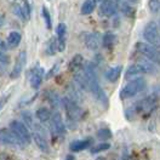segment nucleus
Here are the masks:
<instances>
[{"label": "nucleus", "mask_w": 160, "mask_h": 160, "mask_svg": "<svg viewBox=\"0 0 160 160\" xmlns=\"http://www.w3.org/2000/svg\"><path fill=\"white\" fill-rule=\"evenodd\" d=\"M84 72L88 79V84H89V90L93 93V96L97 100L102 102V103H107V95L103 91V89L101 88L100 81L97 78V73L95 70V67L91 62H86L84 66Z\"/></svg>", "instance_id": "1"}, {"label": "nucleus", "mask_w": 160, "mask_h": 160, "mask_svg": "<svg viewBox=\"0 0 160 160\" xmlns=\"http://www.w3.org/2000/svg\"><path fill=\"white\" fill-rule=\"evenodd\" d=\"M62 103H63V108L66 110V114H67V126L70 128L72 130L75 129L78 125L77 122L84 118V110L80 107L78 103L70 101L68 97H64L62 98Z\"/></svg>", "instance_id": "2"}, {"label": "nucleus", "mask_w": 160, "mask_h": 160, "mask_svg": "<svg viewBox=\"0 0 160 160\" xmlns=\"http://www.w3.org/2000/svg\"><path fill=\"white\" fill-rule=\"evenodd\" d=\"M147 81L144 78H136V79L129 81L120 91V98L121 100H126V98H131L136 95H138L141 91L146 89Z\"/></svg>", "instance_id": "3"}, {"label": "nucleus", "mask_w": 160, "mask_h": 160, "mask_svg": "<svg viewBox=\"0 0 160 160\" xmlns=\"http://www.w3.org/2000/svg\"><path fill=\"white\" fill-rule=\"evenodd\" d=\"M157 104H158V96L157 95H149L146 98H143V100H141L140 102L136 103L133 112L137 113V114H141L142 117H148L155 110Z\"/></svg>", "instance_id": "4"}, {"label": "nucleus", "mask_w": 160, "mask_h": 160, "mask_svg": "<svg viewBox=\"0 0 160 160\" xmlns=\"http://www.w3.org/2000/svg\"><path fill=\"white\" fill-rule=\"evenodd\" d=\"M30 130H32V138L34 140L37 147L41 152L48 153L49 152V143H48V138H46V130L40 124H35V122L33 124Z\"/></svg>", "instance_id": "5"}, {"label": "nucleus", "mask_w": 160, "mask_h": 160, "mask_svg": "<svg viewBox=\"0 0 160 160\" xmlns=\"http://www.w3.org/2000/svg\"><path fill=\"white\" fill-rule=\"evenodd\" d=\"M143 38L148 44L155 46V48H160L159 27H158L157 22L150 21L146 24V27L143 29Z\"/></svg>", "instance_id": "6"}, {"label": "nucleus", "mask_w": 160, "mask_h": 160, "mask_svg": "<svg viewBox=\"0 0 160 160\" xmlns=\"http://www.w3.org/2000/svg\"><path fill=\"white\" fill-rule=\"evenodd\" d=\"M10 129L20 138L21 142H23L24 144H29L32 141V132L24 122L18 120H12L10 122Z\"/></svg>", "instance_id": "7"}, {"label": "nucleus", "mask_w": 160, "mask_h": 160, "mask_svg": "<svg viewBox=\"0 0 160 160\" xmlns=\"http://www.w3.org/2000/svg\"><path fill=\"white\" fill-rule=\"evenodd\" d=\"M136 49L147 60L152 61L153 63L160 66V51L155 46L150 45L148 42H137L136 44Z\"/></svg>", "instance_id": "8"}, {"label": "nucleus", "mask_w": 160, "mask_h": 160, "mask_svg": "<svg viewBox=\"0 0 160 160\" xmlns=\"http://www.w3.org/2000/svg\"><path fill=\"white\" fill-rule=\"evenodd\" d=\"M0 144L8 146V147H13V148H23L26 144L21 142L20 138L12 132L11 129L2 128L0 129Z\"/></svg>", "instance_id": "9"}, {"label": "nucleus", "mask_w": 160, "mask_h": 160, "mask_svg": "<svg viewBox=\"0 0 160 160\" xmlns=\"http://www.w3.org/2000/svg\"><path fill=\"white\" fill-rule=\"evenodd\" d=\"M49 128H50L51 133L53 136H64L66 130H67V125L63 122L62 120V115L58 110L52 112V118L51 121L49 122Z\"/></svg>", "instance_id": "10"}, {"label": "nucleus", "mask_w": 160, "mask_h": 160, "mask_svg": "<svg viewBox=\"0 0 160 160\" xmlns=\"http://www.w3.org/2000/svg\"><path fill=\"white\" fill-rule=\"evenodd\" d=\"M42 78H44V69L37 66V67H33L29 70V82L30 86L34 89V90H38L42 82Z\"/></svg>", "instance_id": "11"}, {"label": "nucleus", "mask_w": 160, "mask_h": 160, "mask_svg": "<svg viewBox=\"0 0 160 160\" xmlns=\"http://www.w3.org/2000/svg\"><path fill=\"white\" fill-rule=\"evenodd\" d=\"M24 64H26V51H22L20 55L17 56L16 62H15V66H13V68L11 70V73H10L11 79H16V78L20 77L21 73H22V69H23V67H24Z\"/></svg>", "instance_id": "12"}, {"label": "nucleus", "mask_w": 160, "mask_h": 160, "mask_svg": "<svg viewBox=\"0 0 160 160\" xmlns=\"http://www.w3.org/2000/svg\"><path fill=\"white\" fill-rule=\"evenodd\" d=\"M66 32H67V26L64 23H58L56 27V35H57V45L60 52L64 51L66 48Z\"/></svg>", "instance_id": "13"}, {"label": "nucleus", "mask_w": 160, "mask_h": 160, "mask_svg": "<svg viewBox=\"0 0 160 160\" xmlns=\"http://www.w3.org/2000/svg\"><path fill=\"white\" fill-rule=\"evenodd\" d=\"M45 96H46V100L51 104L52 108H55V110H58L61 107H63V103H62V98L58 96L57 92L52 90H46L45 91Z\"/></svg>", "instance_id": "14"}, {"label": "nucleus", "mask_w": 160, "mask_h": 160, "mask_svg": "<svg viewBox=\"0 0 160 160\" xmlns=\"http://www.w3.org/2000/svg\"><path fill=\"white\" fill-rule=\"evenodd\" d=\"M66 97H68L70 101H73V102H75L78 104H80L82 102V96H81V92H80V88L77 84H72V85L68 86Z\"/></svg>", "instance_id": "15"}, {"label": "nucleus", "mask_w": 160, "mask_h": 160, "mask_svg": "<svg viewBox=\"0 0 160 160\" xmlns=\"http://www.w3.org/2000/svg\"><path fill=\"white\" fill-rule=\"evenodd\" d=\"M92 138L88 137V138H84V140H77L73 141L69 144V149L72 152H81V150L89 148L91 144H92Z\"/></svg>", "instance_id": "16"}, {"label": "nucleus", "mask_w": 160, "mask_h": 160, "mask_svg": "<svg viewBox=\"0 0 160 160\" xmlns=\"http://www.w3.org/2000/svg\"><path fill=\"white\" fill-rule=\"evenodd\" d=\"M117 11V5L114 1L112 0H104L102 4H101L100 8V13L102 16H106V17H110L115 13Z\"/></svg>", "instance_id": "17"}, {"label": "nucleus", "mask_w": 160, "mask_h": 160, "mask_svg": "<svg viewBox=\"0 0 160 160\" xmlns=\"http://www.w3.org/2000/svg\"><path fill=\"white\" fill-rule=\"evenodd\" d=\"M84 66H85V62H84V57L81 55L73 56V58L69 62V69L73 74L84 69Z\"/></svg>", "instance_id": "18"}, {"label": "nucleus", "mask_w": 160, "mask_h": 160, "mask_svg": "<svg viewBox=\"0 0 160 160\" xmlns=\"http://www.w3.org/2000/svg\"><path fill=\"white\" fill-rule=\"evenodd\" d=\"M84 44H85V46H86L89 50H92V51H96L98 49V46H100V44H98V38H97V35L93 34V33H86V34L84 35Z\"/></svg>", "instance_id": "19"}, {"label": "nucleus", "mask_w": 160, "mask_h": 160, "mask_svg": "<svg viewBox=\"0 0 160 160\" xmlns=\"http://www.w3.org/2000/svg\"><path fill=\"white\" fill-rule=\"evenodd\" d=\"M35 117L40 122H42V124L48 122L49 124L51 121V118H52V112L46 107H41L35 112Z\"/></svg>", "instance_id": "20"}, {"label": "nucleus", "mask_w": 160, "mask_h": 160, "mask_svg": "<svg viewBox=\"0 0 160 160\" xmlns=\"http://www.w3.org/2000/svg\"><path fill=\"white\" fill-rule=\"evenodd\" d=\"M122 72V67L121 66H117V67H112L106 72V79L108 80L109 82H115L117 80L119 79V77L121 75Z\"/></svg>", "instance_id": "21"}, {"label": "nucleus", "mask_w": 160, "mask_h": 160, "mask_svg": "<svg viewBox=\"0 0 160 160\" xmlns=\"http://www.w3.org/2000/svg\"><path fill=\"white\" fill-rule=\"evenodd\" d=\"M21 40H22L21 33L16 32V30L10 32L9 35H8V46H9V49H15V48H17L21 44Z\"/></svg>", "instance_id": "22"}, {"label": "nucleus", "mask_w": 160, "mask_h": 160, "mask_svg": "<svg viewBox=\"0 0 160 160\" xmlns=\"http://www.w3.org/2000/svg\"><path fill=\"white\" fill-rule=\"evenodd\" d=\"M142 74H144V72H143L140 64L138 63L137 64H132L125 72V79H131V78H135V77H140Z\"/></svg>", "instance_id": "23"}, {"label": "nucleus", "mask_w": 160, "mask_h": 160, "mask_svg": "<svg viewBox=\"0 0 160 160\" xmlns=\"http://www.w3.org/2000/svg\"><path fill=\"white\" fill-rule=\"evenodd\" d=\"M96 0H85L81 5V15H90L96 9Z\"/></svg>", "instance_id": "24"}, {"label": "nucleus", "mask_w": 160, "mask_h": 160, "mask_svg": "<svg viewBox=\"0 0 160 160\" xmlns=\"http://www.w3.org/2000/svg\"><path fill=\"white\" fill-rule=\"evenodd\" d=\"M115 35L113 34V33H106L104 35H103V45H104V48L106 49H108V50H112L113 48H114V44H115Z\"/></svg>", "instance_id": "25"}, {"label": "nucleus", "mask_w": 160, "mask_h": 160, "mask_svg": "<svg viewBox=\"0 0 160 160\" xmlns=\"http://www.w3.org/2000/svg\"><path fill=\"white\" fill-rule=\"evenodd\" d=\"M58 51V45H57V38H51L49 40V42H48V45H46V52L51 55V56H53V55H56V52Z\"/></svg>", "instance_id": "26"}, {"label": "nucleus", "mask_w": 160, "mask_h": 160, "mask_svg": "<svg viewBox=\"0 0 160 160\" xmlns=\"http://www.w3.org/2000/svg\"><path fill=\"white\" fill-rule=\"evenodd\" d=\"M110 148V144L108 142H102V143H98L96 146H93L90 149L91 154H98L101 152H104V150H108Z\"/></svg>", "instance_id": "27"}, {"label": "nucleus", "mask_w": 160, "mask_h": 160, "mask_svg": "<svg viewBox=\"0 0 160 160\" xmlns=\"http://www.w3.org/2000/svg\"><path fill=\"white\" fill-rule=\"evenodd\" d=\"M41 13H42V17H44V21H45L46 28H48V29H51V28H52V20H51L50 11L48 10V8H46V6H42V9H41Z\"/></svg>", "instance_id": "28"}, {"label": "nucleus", "mask_w": 160, "mask_h": 160, "mask_svg": "<svg viewBox=\"0 0 160 160\" xmlns=\"http://www.w3.org/2000/svg\"><path fill=\"white\" fill-rule=\"evenodd\" d=\"M13 9H12V11H13V13L18 17V18H21V20L23 21H27V16H26V12H24V10L22 9V6L21 5H18V4H15L13 6H12Z\"/></svg>", "instance_id": "29"}, {"label": "nucleus", "mask_w": 160, "mask_h": 160, "mask_svg": "<svg viewBox=\"0 0 160 160\" xmlns=\"http://www.w3.org/2000/svg\"><path fill=\"white\" fill-rule=\"evenodd\" d=\"M22 119H23V122L28 126V129H30L33 126V124L35 122L32 114H30V112H22Z\"/></svg>", "instance_id": "30"}, {"label": "nucleus", "mask_w": 160, "mask_h": 160, "mask_svg": "<svg viewBox=\"0 0 160 160\" xmlns=\"http://www.w3.org/2000/svg\"><path fill=\"white\" fill-rule=\"evenodd\" d=\"M97 137L103 141L109 140V138H112V131L109 129H106V128L100 129V130L97 131Z\"/></svg>", "instance_id": "31"}, {"label": "nucleus", "mask_w": 160, "mask_h": 160, "mask_svg": "<svg viewBox=\"0 0 160 160\" xmlns=\"http://www.w3.org/2000/svg\"><path fill=\"white\" fill-rule=\"evenodd\" d=\"M148 8L152 13H158L160 11V0H148Z\"/></svg>", "instance_id": "32"}, {"label": "nucleus", "mask_w": 160, "mask_h": 160, "mask_svg": "<svg viewBox=\"0 0 160 160\" xmlns=\"http://www.w3.org/2000/svg\"><path fill=\"white\" fill-rule=\"evenodd\" d=\"M10 97H11V91L10 92H5L4 95L0 96V110L4 108V106L8 103V101L10 100Z\"/></svg>", "instance_id": "33"}, {"label": "nucleus", "mask_w": 160, "mask_h": 160, "mask_svg": "<svg viewBox=\"0 0 160 160\" xmlns=\"http://www.w3.org/2000/svg\"><path fill=\"white\" fill-rule=\"evenodd\" d=\"M58 69H60V63H55L53 66H52V68H51L49 72H48V74H46V79H50V78H52L57 72H58Z\"/></svg>", "instance_id": "34"}, {"label": "nucleus", "mask_w": 160, "mask_h": 160, "mask_svg": "<svg viewBox=\"0 0 160 160\" xmlns=\"http://www.w3.org/2000/svg\"><path fill=\"white\" fill-rule=\"evenodd\" d=\"M122 12H124V15H126V16H131L133 10L129 6L128 2H125V4H122Z\"/></svg>", "instance_id": "35"}, {"label": "nucleus", "mask_w": 160, "mask_h": 160, "mask_svg": "<svg viewBox=\"0 0 160 160\" xmlns=\"http://www.w3.org/2000/svg\"><path fill=\"white\" fill-rule=\"evenodd\" d=\"M10 62V58H9V56L5 53V52H2V51H0V63H4V64H8Z\"/></svg>", "instance_id": "36"}, {"label": "nucleus", "mask_w": 160, "mask_h": 160, "mask_svg": "<svg viewBox=\"0 0 160 160\" xmlns=\"http://www.w3.org/2000/svg\"><path fill=\"white\" fill-rule=\"evenodd\" d=\"M24 12H26V16L28 17V20H29V16H30V6L29 4H28V1L27 0H24Z\"/></svg>", "instance_id": "37"}, {"label": "nucleus", "mask_w": 160, "mask_h": 160, "mask_svg": "<svg viewBox=\"0 0 160 160\" xmlns=\"http://www.w3.org/2000/svg\"><path fill=\"white\" fill-rule=\"evenodd\" d=\"M9 49V46H8V44H5L2 40H0V51H2V52H5V51Z\"/></svg>", "instance_id": "38"}, {"label": "nucleus", "mask_w": 160, "mask_h": 160, "mask_svg": "<svg viewBox=\"0 0 160 160\" xmlns=\"http://www.w3.org/2000/svg\"><path fill=\"white\" fill-rule=\"evenodd\" d=\"M4 23H5V18H4V16H0V27H1Z\"/></svg>", "instance_id": "39"}, {"label": "nucleus", "mask_w": 160, "mask_h": 160, "mask_svg": "<svg viewBox=\"0 0 160 160\" xmlns=\"http://www.w3.org/2000/svg\"><path fill=\"white\" fill-rule=\"evenodd\" d=\"M66 160H74V157H73V155H68V157L66 158Z\"/></svg>", "instance_id": "40"}, {"label": "nucleus", "mask_w": 160, "mask_h": 160, "mask_svg": "<svg viewBox=\"0 0 160 160\" xmlns=\"http://www.w3.org/2000/svg\"><path fill=\"white\" fill-rule=\"evenodd\" d=\"M137 1H138V0H129L130 4H135V2H137Z\"/></svg>", "instance_id": "41"}, {"label": "nucleus", "mask_w": 160, "mask_h": 160, "mask_svg": "<svg viewBox=\"0 0 160 160\" xmlns=\"http://www.w3.org/2000/svg\"><path fill=\"white\" fill-rule=\"evenodd\" d=\"M96 160H104V158H102V157H100V158H97Z\"/></svg>", "instance_id": "42"}, {"label": "nucleus", "mask_w": 160, "mask_h": 160, "mask_svg": "<svg viewBox=\"0 0 160 160\" xmlns=\"http://www.w3.org/2000/svg\"><path fill=\"white\" fill-rule=\"evenodd\" d=\"M104 0H96V2H103Z\"/></svg>", "instance_id": "43"}, {"label": "nucleus", "mask_w": 160, "mask_h": 160, "mask_svg": "<svg viewBox=\"0 0 160 160\" xmlns=\"http://www.w3.org/2000/svg\"><path fill=\"white\" fill-rule=\"evenodd\" d=\"M159 28H160V21H159Z\"/></svg>", "instance_id": "44"}]
</instances>
